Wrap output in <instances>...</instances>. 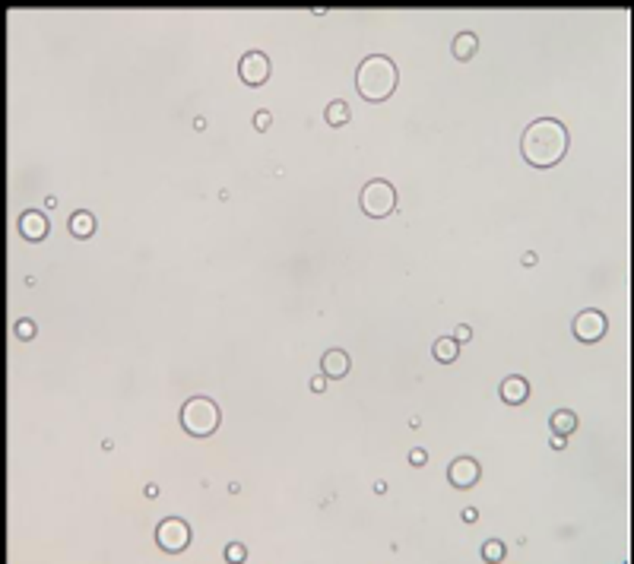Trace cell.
<instances>
[{
    "mask_svg": "<svg viewBox=\"0 0 634 564\" xmlns=\"http://www.w3.org/2000/svg\"><path fill=\"white\" fill-rule=\"evenodd\" d=\"M568 143H571V137H568V127L561 121L539 117L520 137V156L533 168H552L568 156Z\"/></svg>",
    "mask_w": 634,
    "mask_h": 564,
    "instance_id": "1",
    "label": "cell"
},
{
    "mask_svg": "<svg viewBox=\"0 0 634 564\" xmlns=\"http://www.w3.org/2000/svg\"><path fill=\"white\" fill-rule=\"evenodd\" d=\"M400 83V70L390 57L384 54H368L365 61L359 64V73H355V89L365 102H387L393 96Z\"/></svg>",
    "mask_w": 634,
    "mask_h": 564,
    "instance_id": "2",
    "label": "cell"
},
{
    "mask_svg": "<svg viewBox=\"0 0 634 564\" xmlns=\"http://www.w3.org/2000/svg\"><path fill=\"white\" fill-rule=\"evenodd\" d=\"M219 406L209 396H191L181 406V428L193 438H209L219 428Z\"/></svg>",
    "mask_w": 634,
    "mask_h": 564,
    "instance_id": "3",
    "label": "cell"
},
{
    "mask_svg": "<svg viewBox=\"0 0 634 564\" xmlns=\"http://www.w3.org/2000/svg\"><path fill=\"white\" fill-rule=\"evenodd\" d=\"M362 213L371 216V219H384V216H390L393 209H397V191H393L390 181L384 178H374L368 181L365 187H362Z\"/></svg>",
    "mask_w": 634,
    "mask_h": 564,
    "instance_id": "4",
    "label": "cell"
},
{
    "mask_svg": "<svg viewBox=\"0 0 634 564\" xmlns=\"http://www.w3.org/2000/svg\"><path fill=\"white\" fill-rule=\"evenodd\" d=\"M156 542L162 551L178 555V551H184L191 545V526L181 517H168V520H162L156 526Z\"/></svg>",
    "mask_w": 634,
    "mask_h": 564,
    "instance_id": "5",
    "label": "cell"
},
{
    "mask_svg": "<svg viewBox=\"0 0 634 564\" xmlns=\"http://www.w3.org/2000/svg\"><path fill=\"white\" fill-rule=\"evenodd\" d=\"M606 327H609L606 314L590 308V311H580V314L574 317L571 330H574V336H577L580 343H600V339L606 336Z\"/></svg>",
    "mask_w": 634,
    "mask_h": 564,
    "instance_id": "6",
    "label": "cell"
},
{
    "mask_svg": "<svg viewBox=\"0 0 634 564\" xmlns=\"http://www.w3.org/2000/svg\"><path fill=\"white\" fill-rule=\"evenodd\" d=\"M238 76L244 86H263L270 80V57L263 51H248L238 61Z\"/></svg>",
    "mask_w": 634,
    "mask_h": 564,
    "instance_id": "7",
    "label": "cell"
},
{
    "mask_svg": "<svg viewBox=\"0 0 634 564\" xmlns=\"http://www.w3.org/2000/svg\"><path fill=\"white\" fill-rule=\"evenodd\" d=\"M479 475H482V469H479V460H473V457H457L448 466V482L454 489H473Z\"/></svg>",
    "mask_w": 634,
    "mask_h": 564,
    "instance_id": "8",
    "label": "cell"
},
{
    "mask_svg": "<svg viewBox=\"0 0 634 564\" xmlns=\"http://www.w3.org/2000/svg\"><path fill=\"white\" fill-rule=\"evenodd\" d=\"M498 393H501V399L508 403V406H520V403H526V396H530V384H526V378H520V374H510V378L501 380Z\"/></svg>",
    "mask_w": 634,
    "mask_h": 564,
    "instance_id": "9",
    "label": "cell"
},
{
    "mask_svg": "<svg viewBox=\"0 0 634 564\" xmlns=\"http://www.w3.org/2000/svg\"><path fill=\"white\" fill-rule=\"evenodd\" d=\"M20 232L26 241H45V235H48V219H45L38 209H26V213L20 216Z\"/></svg>",
    "mask_w": 634,
    "mask_h": 564,
    "instance_id": "10",
    "label": "cell"
},
{
    "mask_svg": "<svg viewBox=\"0 0 634 564\" xmlns=\"http://www.w3.org/2000/svg\"><path fill=\"white\" fill-rule=\"evenodd\" d=\"M349 365L352 362L343 349H330V352H324V358H320L324 378H346V374H349Z\"/></svg>",
    "mask_w": 634,
    "mask_h": 564,
    "instance_id": "11",
    "label": "cell"
},
{
    "mask_svg": "<svg viewBox=\"0 0 634 564\" xmlns=\"http://www.w3.org/2000/svg\"><path fill=\"white\" fill-rule=\"evenodd\" d=\"M70 235H73V238H80V241L92 238V235H96V216L86 213V209L73 213V216H70Z\"/></svg>",
    "mask_w": 634,
    "mask_h": 564,
    "instance_id": "12",
    "label": "cell"
},
{
    "mask_svg": "<svg viewBox=\"0 0 634 564\" xmlns=\"http://www.w3.org/2000/svg\"><path fill=\"white\" fill-rule=\"evenodd\" d=\"M549 425L555 434H574V428H577V415L571 413V409H555V413L549 415Z\"/></svg>",
    "mask_w": 634,
    "mask_h": 564,
    "instance_id": "13",
    "label": "cell"
},
{
    "mask_svg": "<svg viewBox=\"0 0 634 564\" xmlns=\"http://www.w3.org/2000/svg\"><path fill=\"white\" fill-rule=\"evenodd\" d=\"M476 51H479V38H476V32H460L454 38V57H457V61H469V57H476Z\"/></svg>",
    "mask_w": 634,
    "mask_h": 564,
    "instance_id": "14",
    "label": "cell"
},
{
    "mask_svg": "<svg viewBox=\"0 0 634 564\" xmlns=\"http://www.w3.org/2000/svg\"><path fill=\"white\" fill-rule=\"evenodd\" d=\"M434 358L441 362V365H450V362H457V352H460V343H457L454 336H441L438 343H434Z\"/></svg>",
    "mask_w": 634,
    "mask_h": 564,
    "instance_id": "15",
    "label": "cell"
},
{
    "mask_svg": "<svg viewBox=\"0 0 634 564\" xmlns=\"http://www.w3.org/2000/svg\"><path fill=\"white\" fill-rule=\"evenodd\" d=\"M324 117H327V124H330V127H343V124H349V105H346L343 98H337V102H330V105H327Z\"/></svg>",
    "mask_w": 634,
    "mask_h": 564,
    "instance_id": "16",
    "label": "cell"
},
{
    "mask_svg": "<svg viewBox=\"0 0 634 564\" xmlns=\"http://www.w3.org/2000/svg\"><path fill=\"white\" fill-rule=\"evenodd\" d=\"M482 558H485V561H501V558H504V545L498 542V539H489V542L482 545Z\"/></svg>",
    "mask_w": 634,
    "mask_h": 564,
    "instance_id": "17",
    "label": "cell"
},
{
    "mask_svg": "<svg viewBox=\"0 0 634 564\" xmlns=\"http://www.w3.org/2000/svg\"><path fill=\"white\" fill-rule=\"evenodd\" d=\"M226 558H228V561H244V558H248V549H244L242 542H232L226 549Z\"/></svg>",
    "mask_w": 634,
    "mask_h": 564,
    "instance_id": "18",
    "label": "cell"
},
{
    "mask_svg": "<svg viewBox=\"0 0 634 564\" xmlns=\"http://www.w3.org/2000/svg\"><path fill=\"white\" fill-rule=\"evenodd\" d=\"M16 336H20V339H32L35 336V324H32V320H20V324H16Z\"/></svg>",
    "mask_w": 634,
    "mask_h": 564,
    "instance_id": "19",
    "label": "cell"
},
{
    "mask_svg": "<svg viewBox=\"0 0 634 564\" xmlns=\"http://www.w3.org/2000/svg\"><path fill=\"white\" fill-rule=\"evenodd\" d=\"M270 124H273V117H270V111H257V114H254V127H257V131H267Z\"/></svg>",
    "mask_w": 634,
    "mask_h": 564,
    "instance_id": "20",
    "label": "cell"
},
{
    "mask_svg": "<svg viewBox=\"0 0 634 564\" xmlns=\"http://www.w3.org/2000/svg\"><path fill=\"white\" fill-rule=\"evenodd\" d=\"M454 339H457V343H469V339H473V327L460 324V327L454 330Z\"/></svg>",
    "mask_w": 634,
    "mask_h": 564,
    "instance_id": "21",
    "label": "cell"
},
{
    "mask_svg": "<svg viewBox=\"0 0 634 564\" xmlns=\"http://www.w3.org/2000/svg\"><path fill=\"white\" fill-rule=\"evenodd\" d=\"M409 463H413V466H425V463H428V454H425L422 447L409 450Z\"/></svg>",
    "mask_w": 634,
    "mask_h": 564,
    "instance_id": "22",
    "label": "cell"
},
{
    "mask_svg": "<svg viewBox=\"0 0 634 564\" xmlns=\"http://www.w3.org/2000/svg\"><path fill=\"white\" fill-rule=\"evenodd\" d=\"M565 444H568L565 434H552V438H549V447L552 450H565Z\"/></svg>",
    "mask_w": 634,
    "mask_h": 564,
    "instance_id": "23",
    "label": "cell"
},
{
    "mask_svg": "<svg viewBox=\"0 0 634 564\" xmlns=\"http://www.w3.org/2000/svg\"><path fill=\"white\" fill-rule=\"evenodd\" d=\"M311 390H314V393H324L327 390V378H314V380H311Z\"/></svg>",
    "mask_w": 634,
    "mask_h": 564,
    "instance_id": "24",
    "label": "cell"
},
{
    "mask_svg": "<svg viewBox=\"0 0 634 564\" xmlns=\"http://www.w3.org/2000/svg\"><path fill=\"white\" fill-rule=\"evenodd\" d=\"M476 520H479V510H473V507L463 510V523H476Z\"/></svg>",
    "mask_w": 634,
    "mask_h": 564,
    "instance_id": "25",
    "label": "cell"
},
{
    "mask_svg": "<svg viewBox=\"0 0 634 564\" xmlns=\"http://www.w3.org/2000/svg\"><path fill=\"white\" fill-rule=\"evenodd\" d=\"M524 267H536V254H533V251L524 254Z\"/></svg>",
    "mask_w": 634,
    "mask_h": 564,
    "instance_id": "26",
    "label": "cell"
},
{
    "mask_svg": "<svg viewBox=\"0 0 634 564\" xmlns=\"http://www.w3.org/2000/svg\"><path fill=\"white\" fill-rule=\"evenodd\" d=\"M158 495V485H146V498H156Z\"/></svg>",
    "mask_w": 634,
    "mask_h": 564,
    "instance_id": "27",
    "label": "cell"
}]
</instances>
